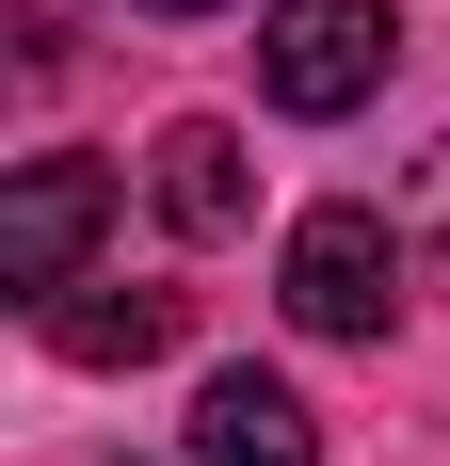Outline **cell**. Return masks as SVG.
<instances>
[{"label":"cell","instance_id":"cell-2","mask_svg":"<svg viewBox=\"0 0 450 466\" xmlns=\"http://www.w3.org/2000/svg\"><path fill=\"white\" fill-rule=\"evenodd\" d=\"M403 274H418V226H386V209H306L290 226V258H273V289H290V322L306 338H386L403 322Z\"/></svg>","mask_w":450,"mask_h":466},{"label":"cell","instance_id":"cell-7","mask_svg":"<svg viewBox=\"0 0 450 466\" xmlns=\"http://www.w3.org/2000/svg\"><path fill=\"white\" fill-rule=\"evenodd\" d=\"M418 274L450 289V145H435V161H418Z\"/></svg>","mask_w":450,"mask_h":466},{"label":"cell","instance_id":"cell-9","mask_svg":"<svg viewBox=\"0 0 450 466\" xmlns=\"http://www.w3.org/2000/svg\"><path fill=\"white\" fill-rule=\"evenodd\" d=\"M145 16H225V0H145Z\"/></svg>","mask_w":450,"mask_h":466},{"label":"cell","instance_id":"cell-6","mask_svg":"<svg viewBox=\"0 0 450 466\" xmlns=\"http://www.w3.org/2000/svg\"><path fill=\"white\" fill-rule=\"evenodd\" d=\"M193 306L178 289H65L48 306V354H81V370H145V354H178Z\"/></svg>","mask_w":450,"mask_h":466},{"label":"cell","instance_id":"cell-8","mask_svg":"<svg viewBox=\"0 0 450 466\" xmlns=\"http://www.w3.org/2000/svg\"><path fill=\"white\" fill-rule=\"evenodd\" d=\"M16 48H33V65H65V0H16Z\"/></svg>","mask_w":450,"mask_h":466},{"label":"cell","instance_id":"cell-5","mask_svg":"<svg viewBox=\"0 0 450 466\" xmlns=\"http://www.w3.org/2000/svg\"><path fill=\"white\" fill-rule=\"evenodd\" d=\"M193 466H322V419L273 370H210L193 386Z\"/></svg>","mask_w":450,"mask_h":466},{"label":"cell","instance_id":"cell-1","mask_svg":"<svg viewBox=\"0 0 450 466\" xmlns=\"http://www.w3.org/2000/svg\"><path fill=\"white\" fill-rule=\"evenodd\" d=\"M386 65H403V16H386V0H273V16H258V96L306 113V129L370 113Z\"/></svg>","mask_w":450,"mask_h":466},{"label":"cell","instance_id":"cell-4","mask_svg":"<svg viewBox=\"0 0 450 466\" xmlns=\"http://www.w3.org/2000/svg\"><path fill=\"white\" fill-rule=\"evenodd\" d=\"M145 193H161V226H178V241H225L241 209H258V177H241V129H225V113H178V129L145 145Z\"/></svg>","mask_w":450,"mask_h":466},{"label":"cell","instance_id":"cell-3","mask_svg":"<svg viewBox=\"0 0 450 466\" xmlns=\"http://www.w3.org/2000/svg\"><path fill=\"white\" fill-rule=\"evenodd\" d=\"M97 226H113V177L97 161H16V193H0V289L65 306L81 258H97Z\"/></svg>","mask_w":450,"mask_h":466}]
</instances>
